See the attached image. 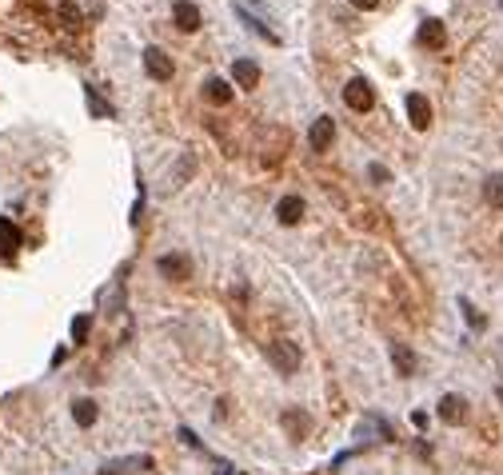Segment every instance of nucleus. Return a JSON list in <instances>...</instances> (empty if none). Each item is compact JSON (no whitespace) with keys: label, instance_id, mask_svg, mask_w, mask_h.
I'll return each mask as SVG.
<instances>
[{"label":"nucleus","instance_id":"obj_1","mask_svg":"<svg viewBox=\"0 0 503 475\" xmlns=\"http://www.w3.org/2000/svg\"><path fill=\"white\" fill-rule=\"evenodd\" d=\"M264 352H268V360H272L276 372H284V375L300 372V348H296L292 340H268V344H264Z\"/></svg>","mask_w":503,"mask_h":475},{"label":"nucleus","instance_id":"obj_2","mask_svg":"<svg viewBox=\"0 0 503 475\" xmlns=\"http://www.w3.org/2000/svg\"><path fill=\"white\" fill-rule=\"evenodd\" d=\"M343 104L352 112H372L375 108V88L363 76H352V80L343 84Z\"/></svg>","mask_w":503,"mask_h":475},{"label":"nucleus","instance_id":"obj_3","mask_svg":"<svg viewBox=\"0 0 503 475\" xmlns=\"http://www.w3.org/2000/svg\"><path fill=\"white\" fill-rule=\"evenodd\" d=\"M144 72H148L152 80H172L176 76V64L164 48H144Z\"/></svg>","mask_w":503,"mask_h":475},{"label":"nucleus","instance_id":"obj_4","mask_svg":"<svg viewBox=\"0 0 503 475\" xmlns=\"http://www.w3.org/2000/svg\"><path fill=\"white\" fill-rule=\"evenodd\" d=\"M280 424H284V432L292 435V439H304V435L312 432V412H308V407H284Z\"/></svg>","mask_w":503,"mask_h":475},{"label":"nucleus","instance_id":"obj_5","mask_svg":"<svg viewBox=\"0 0 503 475\" xmlns=\"http://www.w3.org/2000/svg\"><path fill=\"white\" fill-rule=\"evenodd\" d=\"M408 120H412L415 132H427L432 128V104L423 92H408Z\"/></svg>","mask_w":503,"mask_h":475},{"label":"nucleus","instance_id":"obj_6","mask_svg":"<svg viewBox=\"0 0 503 475\" xmlns=\"http://www.w3.org/2000/svg\"><path fill=\"white\" fill-rule=\"evenodd\" d=\"M435 412H440V419H443V424H452V427L467 424V400H463V395H455V392H447V395H443Z\"/></svg>","mask_w":503,"mask_h":475},{"label":"nucleus","instance_id":"obj_7","mask_svg":"<svg viewBox=\"0 0 503 475\" xmlns=\"http://www.w3.org/2000/svg\"><path fill=\"white\" fill-rule=\"evenodd\" d=\"M415 44H420V48L440 52L443 44H447V28H443V21H423L420 32H415Z\"/></svg>","mask_w":503,"mask_h":475},{"label":"nucleus","instance_id":"obj_8","mask_svg":"<svg viewBox=\"0 0 503 475\" xmlns=\"http://www.w3.org/2000/svg\"><path fill=\"white\" fill-rule=\"evenodd\" d=\"M156 268H160V276H168V280H188L192 276V260L184 252H168L156 260Z\"/></svg>","mask_w":503,"mask_h":475},{"label":"nucleus","instance_id":"obj_9","mask_svg":"<svg viewBox=\"0 0 503 475\" xmlns=\"http://www.w3.org/2000/svg\"><path fill=\"white\" fill-rule=\"evenodd\" d=\"M308 140H312L316 152H328V148H332V140H336V120H332V116H316L312 132H308Z\"/></svg>","mask_w":503,"mask_h":475},{"label":"nucleus","instance_id":"obj_10","mask_svg":"<svg viewBox=\"0 0 503 475\" xmlns=\"http://www.w3.org/2000/svg\"><path fill=\"white\" fill-rule=\"evenodd\" d=\"M172 16H176V28H180V32H196L204 24L200 9H196L192 0H176V4H172Z\"/></svg>","mask_w":503,"mask_h":475},{"label":"nucleus","instance_id":"obj_11","mask_svg":"<svg viewBox=\"0 0 503 475\" xmlns=\"http://www.w3.org/2000/svg\"><path fill=\"white\" fill-rule=\"evenodd\" d=\"M21 244H24L21 228H16V224L9 220V216H0V256H4V260H12Z\"/></svg>","mask_w":503,"mask_h":475},{"label":"nucleus","instance_id":"obj_12","mask_svg":"<svg viewBox=\"0 0 503 475\" xmlns=\"http://www.w3.org/2000/svg\"><path fill=\"white\" fill-rule=\"evenodd\" d=\"M236 12H240V21L248 24L252 32H260V36H264L268 44H280V32H276V28H268V24H264V16H256V12H252L248 4H244V0H236Z\"/></svg>","mask_w":503,"mask_h":475},{"label":"nucleus","instance_id":"obj_13","mask_svg":"<svg viewBox=\"0 0 503 475\" xmlns=\"http://www.w3.org/2000/svg\"><path fill=\"white\" fill-rule=\"evenodd\" d=\"M204 100L216 104V108H228L232 104V84L220 80V76H208V80H204Z\"/></svg>","mask_w":503,"mask_h":475},{"label":"nucleus","instance_id":"obj_14","mask_svg":"<svg viewBox=\"0 0 503 475\" xmlns=\"http://www.w3.org/2000/svg\"><path fill=\"white\" fill-rule=\"evenodd\" d=\"M232 80L240 84V88H256L260 84V64H252V61H236L232 64Z\"/></svg>","mask_w":503,"mask_h":475},{"label":"nucleus","instance_id":"obj_15","mask_svg":"<svg viewBox=\"0 0 503 475\" xmlns=\"http://www.w3.org/2000/svg\"><path fill=\"white\" fill-rule=\"evenodd\" d=\"M276 220L280 224H300L304 220V200L300 196H284V200L276 204Z\"/></svg>","mask_w":503,"mask_h":475},{"label":"nucleus","instance_id":"obj_16","mask_svg":"<svg viewBox=\"0 0 503 475\" xmlns=\"http://www.w3.org/2000/svg\"><path fill=\"white\" fill-rule=\"evenodd\" d=\"M84 100H88V112H92V116H100V120H112V116H116L112 100H104L100 92L92 88V84H84Z\"/></svg>","mask_w":503,"mask_h":475},{"label":"nucleus","instance_id":"obj_17","mask_svg":"<svg viewBox=\"0 0 503 475\" xmlns=\"http://www.w3.org/2000/svg\"><path fill=\"white\" fill-rule=\"evenodd\" d=\"M392 364L395 375H415V352L408 344H392Z\"/></svg>","mask_w":503,"mask_h":475},{"label":"nucleus","instance_id":"obj_18","mask_svg":"<svg viewBox=\"0 0 503 475\" xmlns=\"http://www.w3.org/2000/svg\"><path fill=\"white\" fill-rule=\"evenodd\" d=\"M483 200H487V208L503 212V172H495V176L483 180Z\"/></svg>","mask_w":503,"mask_h":475},{"label":"nucleus","instance_id":"obj_19","mask_svg":"<svg viewBox=\"0 0 503 475\" xmlns=\"http://www.w3.org/2000/svg\"><path fill=\"white\" fill-rule=\"evenodd\" d=\"M128 467H140V471H148L152 459H148V455H136V459H116V464H104L100 475H132Z\"/></svg>","mask_w":503,"mask_h":475},{"label":"nucleus","instance_id":"obj_20","mask_svg":"<svg viewBox=\"0 0 503 475\" xmlns=\"http://www.w3.org/2000/svg\"><path fill=\"white\" fill-rule=\"evenodd\" d=\"M96 415H100V407L92 404V400H76V404H72V419H76L81 427H92L96 424Z\"/></svg>","mask_w":503,"mask_h":475},{"label":"nucleus","instance_id":"obj_21","mask_svg":"<svg viewBox=\"0 0 503 475\" xmlns=\"http://www.w3.org/2000/svg\"><path fill=\"white\" fill-rule=\"evenodd\" d=\"M88 332H92V315L81 312L72 320V344H88Z\"/></svg>","mask_w":503,"mask_h":475},{"label":"nucleus","instance_id":"obj_22","mask_svg":"<svg viewBox=\"0 0 503 475\" xmlns=\"http://www.w3.org/2000/svg\"><path fill=\"white\" fill-rule=\"evenodd\" d=\"M460 308H463V320H467L472 328H487V320H483V315L472 308V300H463V296H460Z\"/></svg>","mask_w":503,"mask_h":475},{"label":"nucleus","instance_id":"obj_23","mask_svg":"<svg viewBox=\"0 0 503 475\" xmlns=\"http://www.w3.org/2000/svg\"><path fill=\"white\" fill-rule=\"evenodd\" d=\"M368 176H372L375 184H388V180H392V172H388L383 164H368Z\"/></svg>","mask_w":503,"mask_h":475},{"label":"nucleus","instance_id":"obj_24","mask_svg":"<svg viewBox=\"0 0 503 475\" xmlns=\"http://www.w3.org/2000/svg\"><path fill=\"white\" fill-rule=\"evenodd\" d=\"M180 439H184V444H188V447H196V451H204L200 435H196V432H188V427H180Z\"/></svg>","mask_w":503,"mask_h":475},{"label":"nucleus","instance_id":"obj_25","mask_svg":"<svg viewBox=\"0 0 503 475\" xmlns=\"http://www.w3.org/2000/svg\"><path fill=\"white\" fill-rule=\"evenodd\" d=\"M356 9H363V12H372V9H380V0H352Z\"/></svg>","mask_w":503,"mask_h":475},{"label":"nucleus","instance_id":"obj_26","mask_svg":"<svg viewBox=\"0 0 503 475\" xmlns=\"http://www.w3.org/2000/svg\"><path fill=\"white\" fill-rule=\"evenodd\" d=\"M64 360H68V352H64V348H56V352H52V367H61Z\"/></svg>","mask_w":503,"mask_h":475},{"label":"nucleus","instance_id":"obj_27","mask_svg":"<svg viewBox=\"0 0 503 475\" xmlns=\"http://www.w3.org/2000/svg\"><path fill=\"white\" fill-rule=\"evenodd\" d=\"M499 400H503V384H499Z\"/></svg>","mask_w":503,"mask_h":475}]
</instances>
